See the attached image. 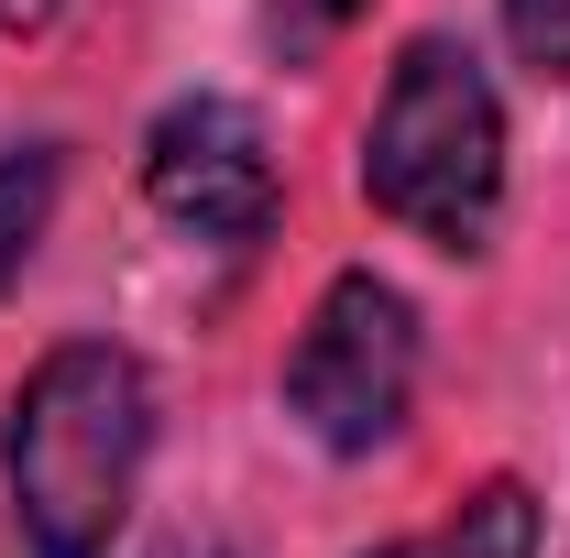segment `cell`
<instances>
[{
	"mask_svg": "<svg viewBox=\"0 0 570 558\" xmlns=\"http://www.w3.org/2000/svg\"><path fill=\"white\" fill-rule=\"evenodd\" d=\"M538 548H549V504L515 482V471H483L428 537H384V548H362V558H538Z\"/></svg>",
	"mask_w": 570,
	"mask_h": 558,
	"instance_id": "cell-5",
	"label": "cell"
},
{
	"mask_svg": "<svg viewBox=\"0 0 570 558\" xmlns=\"http://www.w3.org/2000/svg\"><path fill=\"white\" fill-rule=\"evenodd\" d=\"M362 11H373V0H264V44H275L285 67H307L318 44H341V33H352Z\"/></svg>",
	"mask_w": 570,
	"mask_h": 558,
	"instance_id": "cell-8",
	"label": "cell"
},
{
	"mask_svg": "<svg viewBox=\"0 0 570 558\" xmlns=\"http://www.w3.org/2000/svg\"><path fill=\"white\" fill-rule=\"evenodd\" d=\"M504 56L538 77V88H570V0H494Z\"/></svg>",
	"mask_w": 570,
	"mask_h": 558,
	"instance_id": "cell-7",
	"label": "cell"
},
{
	"mask_svg": "<svg viewBox=\"0 0 570 558\" xmlns=\"http://www.w3.org/2000/svg\"><path fill=\"white\" fill-rule=\"evenodd\" d=\"M56 11H67V0H0V44H33V33H56Z\"/></svg>",
	"mask_w": 570,
	"mask_h": 558,
	"instance_id": "cell-9",
	"label": "cell"
},
{
	"mask_svg": "<svg viewBox=\"0 0 570 558\" xmlns=\"http://www.w3.org/2000/svg\"><path fill=\"white\" fill-rule=\"evenodd\" d=\"M154 361L110 329L45 340L0 406V504L22 558H110L154 471Z\"/></svg>",
	"mask_w": 570,
	"mask_h": 558,
	"instance_id": "cell-1",
	"label": "cell"
},
{
	"mask_svg": "<svg viewBox=\"0 0 570 558\" xmlns=\"http://www.w3.org/2000/svg\"><path fill=\"white\" fill-rule=\"evenodd\" d=\"M56 198H67V142H0V296L33 275L45 230H56Z\"/></svg>",
	"mask_w": 570,
	"mask_h": 558,
	"instance_id": "cell-6",
	"label": "cell"
},
{
	"mask_svg": "<svg viewBox=\"0 0 570 558\" xmlns=\"http://www.w3.org/2000/svg\"><path fill=\"white\" fill-rule=\"evenodd\" d=\"M417 383H428V318H417V296L384 275V263H341V275L307 296L296 340H285L275 406H285V427H296L307 449L373 460V449L406 438Z\"/></svg>",
	"mask_w": 570,
	"mask_h": 558,
	"instance_id": "cell-3",
	"label": "cell"
},
{
	"mask_svg": "<svg viewBox=\"0 0 570 558\" xmlns=\"http://www.w3.org/2000/svg\"><path fill=\"white\" fill-rule=\"evenodd\" d=\"M362 209L428 241L439 263H483L504 230V99L461 33H406L362 121Z\"/></svg>",
	"mask_w": 570,
	"mask_h": 558,
	"instance_id": "cell-2",
	"label": "cell"
},
{
	"mask_svg": "<svg viewBox=\"0 0 570 558\" xmlns=\"http://www.w3.org/2000/svg\"><path fill=\"white\" fill-rule=\"evenodd\" d=\"M132 176H142V209L209 252H253L275 241L285 219V165H275V132L253 99L230 88H176L132 142Z\"/></svg>",
	"mask_w": 570,
	"mask_h": 558,
	"instance_id": "cell-4",
	"label": "cell"
}]
</instances>
